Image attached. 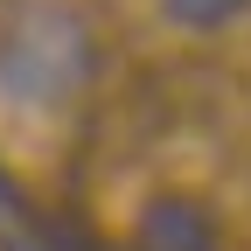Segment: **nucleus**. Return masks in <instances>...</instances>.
Wrapping results in <instances>:
<instances>
[{
    "mask_svg": "<svg viewBox=\"0 0 251 251\" xmlns=\"http://www.w3.org/2000/svg\"><path fill=\"white\" fill-rule=\"evenodd\" d=\"M14 251H49V244H14Z\"/></svg>",
    "mask_w": 251,
    "mask_h": 251,
    "instance_id": "obj_4",
    "label": "nucleus"
},
{
    "mask_svg": "<svg viewBox=\"0 0 251 251\" xmlns=\"http://www.w3.org/2000/svg\"><path fill=\"white\" fill-rule=\"evenodd\" d=\"M140 251H216L209 216L188 196H153L140 209Z\"/></svg>",
    "mask_w": 251,
    "mask_h": 251,
    "instance_id": "obj_2",
    "label": "nucleus"
},
{
    "mask_svg": "<svg viewBox=\"0 0 251 251\" xmlns=\"http://www.w3.org/2000/svg\"><path fill=\"white\" fill-rule=\"evenodd\" d=\"M91 77V28L77 7H21L0 28V91L28 112L70 105Z\"/></svg>",
    "mask_w": 251,
    "mask_h": 251,
    "instance_id": "obj_1",
    "label": "nucleus"
},
{
    "mask_svg": "<svg viewBox=\"0 0 251 251\" xmlns=\"http://www.w3.org/2000/svg\"><path fill=\"white\" fill-rule=\"evenodd\" d=\"M251 0H161V14L175 28H224L230 14H244Z\"/></svg>",
    "mask_w": 251,
    "mask_h": 251,
    "instance_id": "obj_3",
    "label": "nucleus"
}]
</instances>
